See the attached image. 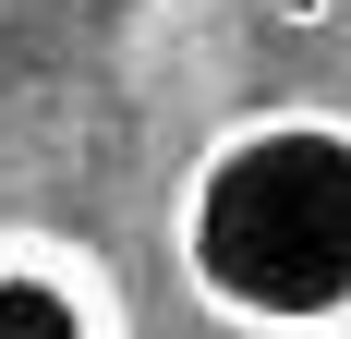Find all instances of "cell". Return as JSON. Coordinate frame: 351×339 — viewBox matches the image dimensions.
<instances>
[{
	"label": "cell",
	"instance_id": "cell-2",
	"mask_svg": "<svg viewBox=\"0 0 351 339\" xmlns=\"http://www.w3.org/2000/svg\"><path fill=\"white\" fill-rule=\"evenodd\" d=\"M0 339H121L109 267L61 231H0Z\"/></svg>",
	"mask_w": 351,
	"mask_h": 339
},
{
	"label": "cell",
	"instance_id": "cell-1",
	"mask_svg": "<svg viewBox=\"0 0 351 339\" xmlns=\"http://www.w3.org/2000/svg\"><path fill=\"white\" fill-rule=\"evenodd\" d=\"M194 303L230 327L315 339L351 327V121L339 109H243L170 206Z\"/></svg>",
	"mask_w": 351,
	"mask_h": 339
},
{
	"label": "cell",
	"instance_id": "cell-3",
	"mask_svg": "<svg viewBox=\"0 0 351 339\" xmlns=\"http://www.w3.org/2000/svg\"><path fill=\"white\" fill-rule=\"evenodd\" d=\"M279 25H291V36H315V25H327V0H279Z\"/></svg>",
	"mask_w": 351,
	"mask_h": 339
}]
</instances>
